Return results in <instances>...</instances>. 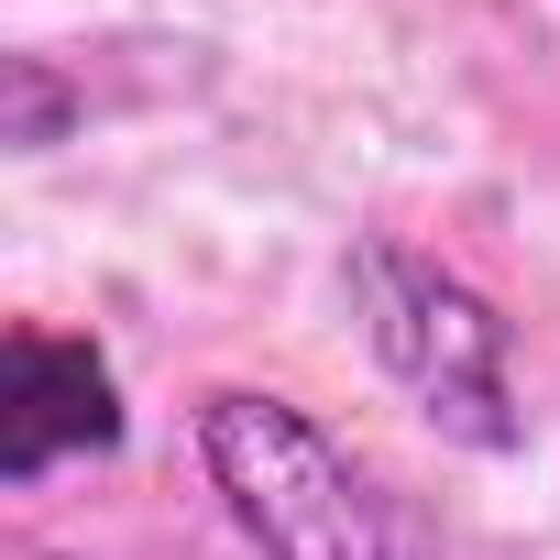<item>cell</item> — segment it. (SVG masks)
<instances>
[{
  "label": "cell",
  "mask_w": 560,
  "mask_h": 560,
  "mask_svg": "<svg viewBox=\"0 0 560 560\" xmlns=\"http://www.w3.org/2000/svg\"><path fill=\"white\" fill-rule=\"evenodd\" d=\"M198 462L253 560H462L341 429L275 385H220L198 407Z\"/></svg>",
  "instance_id": "cell-1"
},
{
  "label": "cell",
  "mask_w": 560,
  "mask_h": 560,
  "mask_svg": "<svg viewBox=\"0 0 560 560\" xmlns=\"http://www.w3.org/2000/svg\"><path fill=\"white\" fill-rule=\"evenodd\" d=\"M352 308H363V341L374 363L396 374V396L462 440V451H516L527 440V407H516V341L494 319V298L472 275H451L440 253H407V242H352Z\"/></svg>",
  "instance_id": "cell-2"
},
{
  "label": "cell",
  "mask_w": 560,
  "mask_h": 560,
  "mask_svg": "<svg viewBox=\"0 0 560 560\" xmlns=\"http://www.w3.org/2000/svg\"><path fill=\"white\" fill-rule=\"evenodd\" d=\"M121 451V385L100 363V341L78 330H12V363H0V472L45 483L56 462Z\"/></svg>",
  "instance_id": "cell-3"
}]
</instances>
